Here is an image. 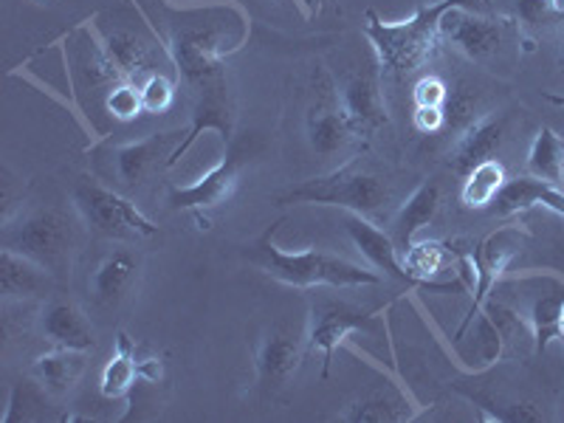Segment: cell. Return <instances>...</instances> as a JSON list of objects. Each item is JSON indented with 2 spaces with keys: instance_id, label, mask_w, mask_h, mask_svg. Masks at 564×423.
<instances>
[{
  "instance_id": "obj_36",
  "label": "cell",
  "mask_w": 564,
  "mask_h": 423,
  "mask_svg": "<svg viewBox=\"0 0 564 423\" xmlns=\"http://www.w3.org/2000/svg\"><path fill=\"white\" fill-rule=\"evenodd\" d=\"M139 379L159 384V381H161V361L159 359L139 361Z\"/></svg>"
},
{
  "instance_id": "obj_38",
  "label": "cell",
  "mask_w": 564,
  "mask_h": 423,
  "mask_svg": "<svg viewBox=\"0 0 564 423\" xmlns=\"http://www.w3.org/2000/svg\"><path fill=\"white\" fill-rule=\"evenodd\" d=\"M558 341L564 345V305H562V314H558Z\"/></svg>"
},
{
  "instance_id": "obj_37",
  "label": "cell",
  "mask_w": 564,
  "mask_h": 423,
  "mask_svg": "<svg viewBox=\"0 0 564 423\" xmlns=\"http://www.w3.org/2000/svg\"><path fill=\"white\" fill-rule=\"evenodd\" d=\"M545 99L553 105H564V94H545Z\"/></svg>"
},
{
  "instance_id": "obj_28",
  "label": "cell",
  "mask_w": 564,
  "mask_h": 423,
  "mask_svg": "<svg viewBox=\"0 0 564 423\" xmlns=\"http://www.w3.org/2000/svg\"><path fill=\"white\" fill-rule=\"evenodd\" d=\"M339 421L347 423H401L412 421L415 412H412L410 401L398 395H367L347 404L339 412Z\"/></svg>"
},
{
  "instance_id": "obj_33",
  "label": "cell",
  "mask_w": 564,
  "mask_h": 423,
  "mask_svg": "<svg viewBox=\"0 0 564 423\" xmlns=\"http://www.w3.org/2000/svg\"><path fill=\"white\" fill-rule=\"evenodd\" d=\"M471 401L477 404V410L486 412L488 421H506V423H539L542 421V412L533 404H491V401H482V398L471 395Z\"/></svg>"
},
{
  "instance_id": "obj_21",
  "label": "cell",
  "mask_w": 564,
  "mask_h": 423,
  "mask_svg": "<svg viewBox=\"0 0 564 423\" xmlns=\"http://www.w3.org/2000/svg\"><path fill=\"white\" fill-rule=\"evenodd\" d=\"M139 274V260L130 251H110L90 274V296L99 305H116L130 291Z\"/></svg>"
},
{
  "instance_id": "obj_30",
  "label": "cell",
  "mask_w": 564,
  "mask_h": 423,
  "mask_svg": "<svg viewBox=\"0 0 564 423\" xmlns=\"http://www.w3.org/2000/svg\"><path fill=\"white\" fill-rule=\"evenodd\" d=\"M105 108L113 119L119 122H130L139 113H144V105H141V90L139 83H130V79H122V83L110 85L108 97H105Z\"/></svg>"
},
{
  "instance_id": "obj_25",
  "label": "cell",
  "mask_w": 564,
  "mask_h": 423,
  "mask_svg": "<svg viewBox=\"0 0 564 423\" xmlns=\"http://www.w3.org/2000/svg\"><path fill=\"white\" fill-rule=\"evenodd\" d=\"M508 184L506 167H502V161L497 159H486L480 161L477 167H471L466 173V181H463L460 189V204L466 209H488V206L497 200V195L502 193V186Z\"/></svg>"
},
{
  "instance_id": "obj_29",
  "label": "cell",
  "mask_w": 564,
  "mask_h": 423,
  "mask_svg": "<svg viewBox=\"0 0 564 423\" xmlns=\"http://www.w3.org/2000/svg\"><path fill=\"white\" fill-rule=\"evenodd\" d=\"M443 116H446V124L443 130L460 135L463 130H468L477 122V94L466 85H457L455 90H449V99L443 105Z\"/></svg>"
},
{
  "instance_id": "obj_18",
  "label": "cell",
  "mask_w": 564,
  "mask_h": 423,
  "mask_svg": "<svg viewBox=\"0 0 564 423\" xmlns=\"http://www.w3.org/2000/svg\"><path fill=\"white\" fill-rule=\"evenodd\" d=\"M330 88L319 90V99H316L314 108L308 110V144L316 155H334L345 148L347 141H350L352 128L347 122L345 110H341L339 97L334 94H327Z\"/></svg>"
},
{
  "instance_id": "obj_34",
  "label": "cell",
  "mask_w": 564,
  "mask_h": 423,
  "mask_svg": "<svg viewBox=\"0 0 564 423\" xmlns=\"http://www.w3.org/2000/svg\"><path fill=\"white\" fill-rule=\"evenodd\" d=\"M449 99V88L441 77H421L412 88V105L415 108H443Z\"/></svg>"
},
{
  "instance_id": "obj_19",
  "label": "cell",
  "mask_w": 564,
  "mask_h": 423,
  "mask_svg": "<svg viewBox=\"0 0 564 423\" xmlns=\"http://www.w3.org/2000/svg\"><path fill=\"white\" fill-rule=\"evenodd\" d=\"M506 135V116H482L468 130L457 135L455 148L449 153V167L455 173L466 175L468 170L477 167L480 161L491 159Z\"/></svg>"
},
{
  "instance_id": "obj_13",
  "label": "cell",
  "mask_w": 564,
  "mask_h": 423,
  "mask_svg": "<svg viewBox=\"0 0 564 423\" xmlns=\"http://www.w3.org/2000/svg\"><path fill=\"white\" fill-rule=\"evenodd\" d=\"M308 350V341L291 334L289 327H271L263 339L257 341L254 350V367H257V381L265 392H274L291 381L300 361Z\"/></svg>"
},
{
  "instance_id": "obj_3",
  "label": "cell",
  "mask_w": 564,
  "mask_h": 423,
  "mask_svg": "<svg viewBox=\"0 0 564 423\" xmlns=\"http://www.w3.org/2000/svg\"><path fill=\"white\" fill-rule=\"evenodd\" d=\"M390 186L361 159L341 164L334 173L308 178L274 198L276 206H336L341 212L376 215L390 204Z\"/></svg>"
},
{
  "instance_id": "obj_5",
  "label": "cell",
  "mask_w": 564,
  "mask_h": 423,
  "mask_svg": "<svg viewBox=\"0 0 564 423\" xmlns=\"http://www.w3.org/2000/svg\"><path fill=\"white\" fill-rule=\"evenodd\" d=\"M3 246L34 260L45 271H59L74 249V229L65 212L34 209L20 215L18 224L7 226Z\"/></svg>"
},
{
  "instance_id": "obj_26",
  "label": "cell",
  "mask_w": 564,
  "mask_h": 423,
  "mask_svg": "<svg viewBox=\"0 0 564 423\" xmlns=\"http://www.w3.org/2000/svg\"><path fill=\"white\" fill-rule=\"evenodd\" d=\"M135 379H139V359H135V345L124 330L116 334V352L113 359L105 365L102 379H99V390L105 398H124L133 390Z\"/></svg>"
},
{
  "instance_id": "obj_6",
  "label": "cell",
  "mask_w": 564,
  "mask_h": 423,
  "mask_svg": "<svg viewBox=\"0 0 564 423\" xmlns=\"http://www.w3.org/2000/svg\"><path fill=\"white\" fill-rule=\"evenodd\" d=\"M528 238L531 235H528L525 226H500L471 251V260H475V289H471V305H468L466 319H463L460 330H457V339H463L468 327L475 325L488 296L500 285L513 260L522 254V246L528 243Z\"/></svg>"
},
{
  "instance_id": "obj_27",
  "label": "cell",
  "mask_w": 564,
  "mask_h": 423,
  "mask_svg": "<svg viewBox=\"0 0 564 423\" xmlns=\"http://www.w3.org/2000/svg\"><path fill=\"white\" fill-rule=\"evenodd\" d=\"M528 173L545 184H564V139L553 128H542L528 150Z\"/></svg>"
},
{
  "instance_id": "obj_20",
  "label": "cell",
  "mask_w": 564,
  "mask_h": 423,
  "mask_svg": "<svg viewBox=\"0 0 564 423\" xmlns=\"http://www.w3.org/2000/svg\"><path fill=\"white\" fill-rule=\"evenodd\" d=\"M437 206H441V189L435 184H421L410 198L401 204V209L392 218V240L398 251H406V246L417 238V231L426 229L435 218Z\"/></svg>"
},
{
  "instance_id": "obj_24",
  "label": "cell",
  "mask_w": 564,
  "mask_h": 423,
  "mask_svg": "<svg viewBox=\"0 0 564 423\" xmlns=\"http://www.w3.org/2000/svg\"><path fill=\"white\" fill-rule=\"evenodd\" d=\"M105 52L113 59V65L119 68L124 79L130 83H141L148 79L150 74L159 70V63H155V52L141 37L130 32H113L108 37H102Z\"/></svg>"
},
{
  "instance_id": "obj_1",
  "label": "cell",
  "mask_w": 564,
  "mask_h": 423,
  "mask_svg": "<svg viewBox=\"0 0 564 423\" xmlns=\"http://www.w3.org/2000/svg\"><path fill=\"white\" fill-rule=\"evenodd\" d=\"M457 7L475 9V0H437L430 7L415 9V14L401 20V23H387L376 12H367L365 34L372 43L381 74L406 77L415 68H421L441 45L443 14Z\"/></svg>"
},
{
  "instance_id": "obj_12",
  "label": "cell",
  "mask_w": 564,
  "mask_h": 423,
  "mask_svg": "<svg viewBox=\"0 0 564 423\" xmlns=\"http://www.w3.org/2000/svg\"><path fill=\"white\" fill-rule=\"evenodd\" d=\"M506 26L508 20L486 18V14H477L466 7H457L443 14L441 34L468 59H488L502 45Z\"/></svg>"
},
{
  "instance_id": "obj_35",
  "label": "cell",
  "mask_w": 564,
  "mask_h": 423,
  "mask_svg": "<svg viewBox=\"0 0 564 423\" xmlns=\"http://www.w3.org/2000/svg\"><path fill=\"white\" fill-rule=\"evenodd\" d=\"M412 124H415L417 133L423 135L441 133L443 124H446V116H443V108H415V113H412Z\"/></svg>"
},
{
  "instance_id": "obj_2",
  "label": "cell",
  "mask_w": 564,
  "mask_h": 423,
  "mask_svg": "<svg viewBox=\"0 0 564 423\" xmlns=\"http://www.w3.org/2000/svg\"><path fill=\"white\" fill-rule=\"evenodd\" d=\"M274 231L269 229L263 238L251 246V263L271 280L291 285V289H361V285H379L381 274L367 265L350 263L339 254H327L319 249L285 251L274 243Z\"/></svg>"
},
{
  "instance_id": "obj_15",
  "label": "cell",
  "mask_w": 564,
  "mask_h": 423,
  "mask_svg": "<svg viewBox=\"0 0 564 423\" xmlns=\"http://www.w3.org/2000/svg\"><path fill=\"white\" fill-rule=\"evenodd\" d=\"M339 220L341 229L347 231V238L361 251V257L370 263V269L381 271L387 276H395V280L410 282L404 263H401V251H398L390 231L379 229L367 215H359V212H341Z\"/></svg>"
},
{
  "instance_id": "obj_22",
  "label": "cell",
  "mask_w": 564,
  "mask_h": 423,
  "mask_svg": "<svg viewBox=\"0 0 564 423\" xmlns=\"http://www.w3.org/2000/svg\"><path fill=\"white\" fill-rule=\"evenodd\" d=\"M48 289V271L29 257L7 249L0 251V294L3 300H26Z\"/></svg>"
},
{
  "instance_id": "obj_39",
  "label": "cell",
  "mask_w": 564,
  "mask_h": 423,
  "mask_svg": "<svg viewBox=\"0 0 564 423\" xmlns=\"http://www.w3.org/2000/svg\"><path fill=\"white\" fill-rule=\"evenodd\" d=\"M480 3H482V7H491V0H480Z\"/></svg>"
},
{
  "instance_id": "obj_31",
  "label": "cell",
  "mask_w": 564,
  "mask_h": 423,
  "mask_svg": "<svg viewBox=\"0 0 564 423\" xmlns=\"http://www.w3.org/2000/svg\"><path fill=\"white\" fill-rule=\"evenodd\" d=\"M139 90L144 113H164L175 99V83L170 77H164L161 70L150 74L148 79H141Z\"/></svg>"
},
{
  "instance_id": "obj_8",
  "label": "cell",
  "mask_w": 564,
  "mask_h": 423,
  "mask_svg": "<svg viewBox=\"0 0 564 423\" xmlns=\"http://www.w3.org/2000/svg\"><path fill=\"white\" fill-rule=\"evenodd\" d=\"M164 52L173 59L175 74L198 90L226 79L224 45L220 34L212 29H184L170 40V45H164Z\"/></svg>"
},
{
  "instance_id": "obj_9",
  "label": "cell",
  "mask_w": 564,
  "mask_h": 423,
  "mask_svg": "<svg viewBox=\"0 0 564 423\" xmlns=\"http://www.w3.org/2000/svg\"><path fill=\"white\" fill-rule=\"evenodd\" d=\"M520 285L522 300H525V311L520 316L525 319L528 330H531L533 350L545 352L553 339H558V314L564 305V280L556 274H525L511 280Z\"/></svg>"
},
{
  "instance_id": "obj_14",
  "label": "cell",
  "mask_w": 564,
  "mask_h": 423,
  "mask_svg": "<svg viewBox=\"0 0 564 423\" xmlns=\"http://www.w3.org/2000/svg\"><path fill=\"white\" fill-rule=\"evenodd\" d=\"M184 135L186 130H164V133H150L144 139L116 148L113 161L119 181L124 186H139L161 164L170 167V159H173V153L178 150L181 141H184Z\"/></svg>"
},
{
  "instance_id": "obj_17",
  "label": "cell",
  "mask_w": 564,
  "mask_h": 423,
  "mask_svg": "<svg viewBox=\"0 0 564 423\" xmlns=\"http://www.w3.org/2000/svg\"><path fill=\"white\" fill-rule=\"evenodd\" d=\"M40 334L52 341L54 347H70V350H94L97 334L90 327L88 316L70 300H48L40 311Z\"/></svg>"
},
{
  "instance_id": "obj_40",
  "label": "cell",
  "mask_w": 564,
  "mask_h": 423,
  "mask_svg": "<svg viewBox=\"0 0 564 423\" xmlns=\"http://www.w3.org/2000/svg\"><path fill=\"white\" fill-rule=\"evenodd\" d=\"M37 3H52V0H37Z\"/></svg>"
},
{
  "instance_id": "obj_7",
  "label": "cell",
  "mask_w": 564,
  "mask_h": 423,
  "mask_svg": "<svg viewBox=\"0 0 564 423\" xmlns=\"http://www.w3.org/2000/svg\"><path fill=\"white\" fill-rule=\"evenodd\" d=\"M243 164H246L243 144H240V141H229L226 155L209 170V173L200 175L195 184L173 186V189H170L167 193L170 206L181 212H193L195 220L200 224V229H206V226H209L206 224V212L226 204V200L231 198V193L238 189Z\"/></svg>"
},
{
  "instance_id": "obj_23",
  "label": "cell",
  "mask_w": 564,
  "mask_h": 423,
  "mask_svg": "<svg viewBox=\"0 0 564 423\" xmlns=\"http://www.w3.org/2000/svg\"><path fill=\"white\" fill-rule=\"evenodd\" d=\"M83 370L85 352L70 350V347H54V350L43 352L32 367L34 379L40 381V387L45 392H52V395H68L77 387Z\"/></svg>"
},
{
  "instance_id": "obj_4",
  "label": "cell",
  "mask_w": 564,
  "mask_h": 423,
  "mask_svg": "<svg viewBox=\"0 0 564 423\" xmlns=\"http://www.w3.org/2000/svg\"><path fill=\"white\" fill-rule=\"evenodd\" d=\"M70 200H74V209L79 212L85 226L102 235V238L141 240L153 238L159 231V226L139 206L130 204L128 198H122L108 186L97 184V181H77V186L70 189Z\"/></svg>"
},
{
  "instance_id": "obj_32",
  "label": "cell",
  "mask_w": 564,
  "mask_h": 423,
  "mask_svg": "<svg viewBox=\"0 0 564 423\" xmlns=\"http://www.w3.org/2000/svg\"><path fill=\"white\" fill-rule=\"evenodd\" d=\"M520 20L531 29H545L553 23H564V9L558 7V0H520Z\"/></svg>"
},
{
  "instance_id": "obj_11",
  "label": "cell",
  "mask_w": 564,
  "mask_h": 423,
  "mask_svg": "<svg viewBox=\"0 0 564 423\" xmlns=\"http://www.w3.org/2000/svg\"><path fill=\"white\" fill-rule=\"evenodd\" d=\"M339 105L345 110L352 133L370 139L381 124H387L384 97H381V70L359 68L341 79Z\"/></svg>"
},
{
  "instance_id": "obj_16",
  "label": "cell",
  "mask_w": 564,
  "mask_h": 423,
  "mask_svg": "<svg viewBox=\"0 0 564 423\" xmlns=\"http://www.w3.org/2000/svg\"><path fill=\"white\" fill-rule=\"evenodd\" d=\"M209 130H218V133L224 135V141H231V133H235V113H231V99L229 90H226V79L200 88V99L198 108H195L193 113V122L186 128L184 141L178 144L173 159H170V167H175V164L186 155V150L193 148L195 141L204 133H209Z\"/></svg>"
},
{
  "instance_id": "obj_10",
  "label": "cell",
  "mask_w": 564,
  "mask_h": 423,
  "mask_svg": "<svg viewBox=\"0 0 564 423\" xmlns=\"http://www.w3.org/2000/svg\"><path fill=\"white\" fill-rule=\"evenodd\" d=\"M376 314H379V311L352 308L347 302H322V305L311 308L305 341H308V350L322 352V379H327L330 365H334V352L345 345L347 336H350L352 330L370 327Z\"/></svg>"
}]
</instances>
